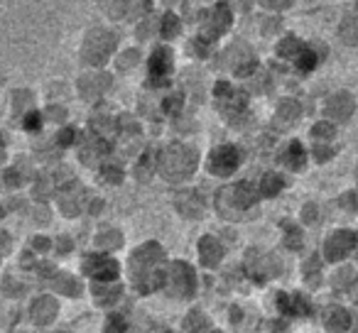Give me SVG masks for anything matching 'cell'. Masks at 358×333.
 Here are the masks:
<instances>
[{"label":"cell","instance_id":"obj_1","mask_svg":"<svg viewBox=\"0 0 358 333\" xmlns=\"http://www.w3.org/2000/svg\"><path fill=\"white\" fill-rule=\"evenodd\" d=\"M164 263V250L160 242L150 240L142 242L131 258V274L135 280V287L142 294H150L152 289H158L162 282V267Z\"/></svg>","mask_w":358,"mask_h":333},{"label":"cell","instance_id":"obj_2","mask_svg":"<svg viewBox=\"0 0 358 333\" xmlns=\"http://www.w3.org/2000/svg\"><path fill=\"white\" fill-rule=\"evenodd\" d=\"M196 164H199V152L185 142H172L158 152V172L172 184L187 182L196 172Z\"/></svg>","mask_w":358,"mask_h":333},{"label":"cell","instance_id":"obj_3","mask_svg":"<svg viewBox=\"0 0 358 333\" xmlns=\"http://www.w3.org/2000/svg\"><path fill=\"white\" fill-rule=\"evenodd\" d=\"M160 287L172 299H191L196 292L194 267L187 263H172L169 267H162V282H160Z\"/></svg>","mask_w":358,"mask_h":333},{"label":"cell","instance_id":"obj_4","mask_svg":"<svg viewBox=\"0 0 358 333\" xmlns=\"http://www.w3.org/2000/svg\"><path fill=\"white\" fill-rule=\"evenodd\" d=\"M216 103H218V113L228 120V123H243L245 118V93L236 91L231 84L218 81L216 84Z\"/></svg>","mask_w":358,"mask_h":333},{"label":"cell","instance_id":"obj_5","mask_svg":"<svg viewBox=\"0 0 358 333\" xmlns=\"http://www.w3.org/2000/svg\"><path fill=\"white\" fill-rule=\"evenodd\" d=\"M223 64L234 71L238 79H250V76L258 71V59H255L253 49L248 42H234L228 44L226 52H223Z\"/></svg>","mask_w":358,"mask_h":333},{"label":"cell","instance_id":"obj_6","mask_svg":"<svg viewBox=\"0 0 358 333\" xmlns=\"http://www.w3.org/2000/svg\"><path fill=\"white\" fill-rule=\"evenodd\" d=\"M115 49V35L109 30H91L84 42V59L93 66H101L109 61V57Z\"/></svg>","mask_w":358,"mask_h":333},{"label":"cell","instance_id":"obj_7","mask_svg":"<svg viewBox=\"0 0 358 333\" xmlns=\"http://www.w3.org/2000/svg\"><path fill=\"white\" fill-rule=\"evenodd\" d=\"M245 269H248V274L255 282H267L283 272V265H280V260H277L275 255L261 253V250H250V253L245 255Z\"/></svg>","mask_w":358,"mask_h":333},{"label":"cell","instance_id":"obj_8","mask_svg":"<svg viewBox=\"0 0 358 333\" xmlns=\"http://www.w3.org/2000/svg\"><path fill=\"white\" fill-rule=\"evenodd\" d=\"M228 27H231V8L218 3V6H214L211 10L201 12V35L199 37H204L207 42H214V39H218L223 32H226Z\"/></svg>","mask_w":358,"mask_h":333},{"label":"cell","instance_id":"obj_9","mask_svg":"<svg viewBox=\"0 0 358 333\" xmlns=\"http://www.w3.org/2000/svg\"><path fill=\"white\" fill-rule=\"evenodd\" d=\"M241 150L236 145H218L209 155V172L216 177H231L241 164Z\"/></svg>","mask_w":358,"mask_h":333},{"label":"cell","instance_id":"obj_10","mask_svg":"<svg viewBox=\"0 0 358 333\" xmlns=\"http://www.w3.org/2000/svg\"><path fill=\"white\" fill-rule=\"evenodd\" d=\"M356 247H358L356 233L337 231L324 242V258L329 260V263H341V260H346L348 255L356 250Z\"/></svg>","mask_w":358,"mask_h":333},{"label":"cell","instance_id":"obj_11","mask_svg":"<svg viewBox=\"0 0 358 333\" xmlns=\"http://www.w3.org/2000/svg\"><path fill=\"white\" fill-rule=\"evenodd\" d=\"M84 272L88 277H93L96 282L106 285V282H113L115 277L120 274V267L113 258H106V255H88L84 260Z\"/></svg>","mask_w":358,"mask_h":333},{"label":"cell","instance_id":"obj_12","mask_svg":"<svg viewBox=\"0 0 358 333\" xmlns=\"http://www.w3.org/2000/svg\"><path fill=\"white\" fill-rule=\"evenodd\" d=\"M174 209L185 218H201L207 211V204H204V196L196 189H179L174 193Z\"/></svg>","mask_w":358,"mask_h":333},{"label":"cell","instance_id":"obj_13","mask_svg":"<svg viewBox=\"0 0 358 333\" xmlns=\"http://www.w3.org/2000/svg\"><path fill=\"white\" fill-rule=\"evenodd\" d=\"M353 96L348 91H339V93H331L324 103V113L329 115L331 120H337V123H346L348 118L353 115Z\"/></svg>","mask_w":358,"mask_h":333},{"label":"cell","instance_id":"obj_14","mask_svg":"<svg viewBox=\"0 0 358 333\" xmlns=\"http://www.w3.org/2000/svg\"><path fill=\"white\" fill-rule=\"evenodd\" d=\"M147 69H150V81H164L174 69V57L169 47H155L147 59Z\"/></svg>","mask_w":358,"mask_h":333},{"label":"cell","instance_id":"obj_15","mask_svg":"<svg viewBox=\"0 0 358 333\" xmlns=\"http://www.w3.org/2000/svg\"><path fill=\"white\" fill-rule=\"evenodd\" d=\"M216 209H218V213H221L223 218H228V220H241V218L248 216L238 204H236L234 189L231 187H221L216 191Z\"/></svg>","mask_w":358,"mask_h":333},{"label":"cell","instance_id":"obj_16","mask_svg":"<svg viewBox=\"0 0 358 333\" xmlns=\"http://www.w3.org/2000/svg\"><path fill=\"white\" fill-rule=\"evenodd\" d=\"M299 118H302V106L294 98H285V101L277 103L275 118L272 120H275L277 128H292Z\"/></svg>","mask_w":358,"mask_h":333},{"label":"cell","instance_id":"obj_17","mask_svg":"<svg viewBox=\"0 0 358 333\" xmlns=\"http://www.w3.org/2000/svg\"><path fill=\"white\" fill-rule=\"evenodd\" d=\"M199 260L204 267H216L223 260V245L214 236H204L199 240Z\"/></svg>","mask_w":358,"mask_h":333},{"label":"cell","instance_id":"obj_18","mask_svg":"<svg viewBox=\"0 0 358 333\" xmlns=\"http://www.w3.org/2000/svg\"><path fill=\"white\" fill-rule=\"evenodd\" d=\"M234 199H236V204L241 206V209L248 213L250 209H253L255 204H258V199H261V193H258V187L255 184H250V182H238V184H234Z\"/></svg>","mask_w":358,"mask_h":333},{"label":"cell","instance_id":"obj_19","mask_svg":"<svg viewBox=\"0 0 358 333\" xmlns=\"http://www.w3.org/2000/svg\"><path fill=\"white\" fill-rule=\"evenodd\" d=\"M324 323L329 331L334 333H348V326H351V314L341 307H329L324 312Z\"/></svg>","mask_w":358,"mask_h":333},{"label":"cell","instance_id":"obj_20","mask_svg":"<svg viewBox=\"0 0 358 333\" xmlns=\"http://www.w3.org/2000/svg\"><path fill=\"white\" fill-rule=\"evenodd\" d=\"M280 160H283V164L288 166V169H292V172H302L304 164H307V152H304L302 142H290L288 150L280 155Z\"/></svg>","mask_w":358,"mask_h":333},{"label":"cell","instance_id":"obj_21","mask_svg":"<svg viewBox=\"0 0 358 333\" xmlns=\"http://www.w3.org/2000/svg\"><path fill=\"white\" fill-rule=\"evenodd\" d=\"M283 187H285V182L280 174L267 172V174H263V179L258 182V193L265 196V199H272V196H277V193L283 191Z\"/></svg>","mask_w":358,"mask_h":333},{"label":"cell","instance_id":"obj_22","mask_svg":"<svg viewBox=\"0 0 358 333\" xmlns=\"http://www.w3.org/2000/svg\"><path fill=\"white\" fill-rule=\"evenodd\" d=\"M152 169H158V152L145 150V155H142L140 160H138V166H135V179H138V182H150Z\"/></svg>","mask_w":358,"mask_h":333},{"label":"cell","instance_id":"obj_23","mask_svg":"<svg viewBox=\"0 0 358 333\" xmlns=\"http://www.w3.org/2000/svg\"><path fill=\"white\" fill-rule=\"evenodd\" d=\"M339 37H341V42H346V44H358V17L356 15L343 17L341 25H339Z\"/></svg>","mask_w":358,"mask_h":333},{"label":"cell","instance_id":"obj_24","mask_svg":"<svg viewBox=\"0 0 358 333\" xmlns=\"http://www.w3.org/2000/svg\"><path fill=\"white\" fill-rule=\"evenodd\" d=\"M182 326H185L187 333H204L209 326V316L204 312H199V309H194V312L187 314V318H185Z\"/></svg>","mask_w":358,"mask_h":333},{"label":"cell","instance_id":"obj_25","mask_svg":"<svg viewBox=\"0 0 358 333\" xmlns=\"http://www.w3.org/2000/svg\"><path fill=\"white\" fill-rule=\"evenodd\" d=\"M179 30H182V20L174 12H164L162 20H160V35L164 39H174L179 35Z\"/></svg>","mask_w":358,"mask_h":333},{"label":"cell","instance_id":"obj_26","mask_svg":"<svg viewBox=\"0 0 358 333\" xmlns=\"http://www.w3.org/2000/svg\"><path fill=\"white\" fill-rule=\"evenodd\" d=\"M283 233H285V247H290V250H299V247H302V242H304L302 228L294 226L292 220H285Z\"/></svg>","mask_w":358,"mask_h":333},{"label":"cell","instance_id":"obj_27","mask_svg":"<svg viewBox=\"0 0 358 333\" xmlns=\"http://www.w3.org/2000/svg\"><path fill=\"white\" fill-rule=\"evenodd\" d=\"M86 86H88V91H84V96L96 98V96H101V93H104L106 88L111 86V76L109 74H101V76H96V79L82 81V88H86Z\"/></svg>","mask_w":358,"mask_h":333},{"label":"cell","instance_id":"obj_28","mask_svg":"<svg viewBox=\"0 0 358 333\" xmlns=\"http://www.w3.org/2000/svg\"><path fill=\"white\" fill-rule=\"evenodd\" d=\"M294 64H297V71H299V74H310V71L314 69L317 64H319V57H317L314 49H312V47H304L302 52L297 54V59H294Z\"/></svg>","mask_w":358,"mask_h":333},{"label":"cell","instance_id":"obj_29","mask_svg":"<svg viewBox=\"0 0 358 333\" xmlns=\"http://www.w3.org/2000/svg\"><path fill=\"white\" fill-rule=\"evenodd\" d=\"M302 277L304 282L310 287H317L321 282V267H319V255H312L310 260H307V265H304L302 269Z\"/></svg>","mask_w":358,"mask_h":333},{"label":"cell","instance_id":"obj_30","mask_svg":"<svg viewBox=\"0 0 358 333\" xmlns=\"http://www.w3.org/2000/svg\"><path fill=\"white\" fill-rule=\"evenodd\" d=\"M304 49V44L297 37H285L283 42L277 44V57L283 59H297V54Z\"/></svg>","mask_w":358,"mask_h":333},{"label":"cell","instance_id":"obj_31","mask_svg":"<svg viewBox=\"0 0 358 333\" xmlns=\"http://www.w3.org/2000/svg\"><path fill=\"white\" fill-rule=\"evenodd\" d=\"M93 294H96V299L101 301V304L111 307V304H115V301H118L120 287H115V285H96V287H93Z\"/></svg>","mask_w":358,"mask_h":333},{"label":"cell","instance_id":"obj_32","mask_svg":"<svg viewBox=\"0 0 358 333\" xmlns=\"http://www.w3.org/2000/svg\"><path fill=\"white\" fill-rule=\"evenodd\" d=\"M290 314H294V316H310L312 314V304L310 299L304 294H292L290 296Z\"/></svg>","mask_w":358,"mask_h":333},{"label":"cell","instance_id":"obj_33","mask_svg":"<svg viewBox=\"0 0 358 333\" xmlns=\"http://www.w3.org/2000/svg\"><path fill=\"white\" fill-rule=\"evenodd\" d=\"M123 245V236L118 231H106L98 236V247H106V250H118Z\"/></svg>","mask_w":358,"mask_h":333},{"label":"cell","instance_id":"obj_34","mask_svg":"<svg viewBox=\"0 0 358 333\" xmlns=\"http://www.w3.org/2000/svg\"><path fill=\"white\" fill-rule=\"evenodd\" d=\"M155 32H160V22L155 20V17L147 15L145 20L138 25V37H140V39H150Z\"/></svg>","mask_w":358,"mask_h":333},{"label":"cell","instance_id":"obj_35","mask_svg":"<svg viewBox=\"0 0 358 333\" xmlns=\"http://www.w3.org/2000/svg\"><path fill=\"white\" fill-rule=\"evenodd\" d=\"M312 135H314V140L317 142H326V140H331L334 135H337V128L331 123H317L314 128H312Z\"/></svg>","mask_w":358,"mask_h":333},{"label":"cell","instance_id":"obj_36","mask_svg":"<svg viewBox=\"0 0 358 333\" xmlns=\"http://www.w3.org/2000/svg\"><path fill=\"white\" fill-rule=\"evenodd\" d=\"M120 179H123V169H120L118 164H106L104 169H101V182L120 184Z\"/></svg>","mask_w":358,"mask_h":333},{"label":"cell","instance_id":"obj_37","mask_svg":"<svg viewBox=\"0 0 358 333\" xmlns=\"http://www.w3.org/2000/svg\"><path fill=\"white\" fill-rule=\"evenodd\" d=\"M312 155H314V160L321 164V162H329L331 157L337 155V150H334V147H329L326 142H317V145L312 147Z\"/></svg>","mask_w":358,"mask_h":333},{"label":"cell","instance_id":"obj_38","mask_svg":"<svg viewBox=\"0 0 358 333\" xmlns=\"http://www.w3.org/2000/svg\"><path fill=\"white\" fill-rule=\"evenodd\" d=\"M138 61H140V52H138V49H128V52H125L123 57L118 59V66L120 69H125V71H131Z\"/></svg>","mask_w":358,"mask_h":333},{"label":"cell","instance_id":"obj_39","mask_svg":"<svg viewBox=\"0 0 358 333\" xmlns=\"http://www.w3.org/2000/svg\"><path fill=\"white\" fill-rule=\"evenodd\" d=\"M55 312H57V307H55V301H47V299H42L37 304V318L39 321H49V318L55 316Z\"/></svg>","mask_w":358,"mask_h":333},{"label":"cell","instance_id":"obj_40","mask_svg":"<svg viewBox=\"0 0 358 333\" xmlns=\"http://www.w3.org/2000/svg\"><path fill=\"white\" fill-rule=\"evenodd\" d=\"M189 47H191V54H194V57L204 59V57H209V47H211V42H207L204 37H196Z\"/></svg>","mask_w":358,"mask_h":333},{"label":"cell","instance_id":"obj_41","mask_svg":"<svg viewBox=\"0 0 358 333\" xmlns=\"http://www.w3.org/2000/svg\"><path fill=\"white\" fill-rule=\"evenodd\" d=\"M106 333H128V323L123 316H111L106 321Z\"/></svg>","mask_w":358,"mask_h":333},{"label":"cell","instance_id":"obj_42","mask_svg":"<svg viewBox=\"0 0 358 333\" xmlns=\"http://www.w3.org/2000/svg\"><path fill=\"white\" fill-rule=\"evenodd\" d=\"M348 280H351V269L348 267L339 269V272L334 274V287H337V289H343V287L348 285Z\"/></svg>","mask_w":358,"mask_h":333},{"label":"cell","instance_id":"obj_43","mask_svg":"<svg viewBox=\"0 0 358 333\" xmlns=\"http://www.w3.org/2000/svg\"><path fill=\"white\" fill-rule=\"evenodd\" d=\"M319 218V209H317L314 204H307L302 209V220L304 223H314V220Z\"/></svg>","mask_w":358,"mask_h":333},{"label":"cell","instance_id":"obj_44","mask_svg":"<svg viewBox=\"0 0 358 333\" xmlns=\"http://www.w3.org/2000/svg\"><path fill=\"white\" fill-rule=\"evenodd\" d=\"M59 289L66 292V294H79V287L71 277H59Z\"/></svg>","mask_w":358,"mask_h":333},{"label":"cell","instance_id":"obj_45","mask_svg":"<svg viewBox=\"0 0 358 333\" xmlns=\"http://www.w3.org/2000/svg\"><path fill=\"white\" fill-rule=\"evenodd\" d=\"M261 71V69H258ZM258 71H255L253 76H250V81H253V86L250 88H258V91H267V86H270V84H267V79H265V74H258Z\"/></svg>","mask_w":358,"mask_h":333},{"label":"cell","instance_id":"obj_46","mask_svg":"<svg viewBox=\"0 0 358 333\" xmlns=\"http://www.w3.org/2000/svg\"><path fill=\"white\" fill-rule=\"evenodd\" d=\"M277 309L290 314V294H277Z\"/></svg>","mask_w":358,"mask_h":333},{"label":"cell","instance_id":"obj_47","mask_svg":"<svg viewBox=\"0 0 358 333\" xmlns=\"http://www.w3.org/2000/svg\"><path fill=\"white\" fill-rule=\"evenodd\" d=\"M25 128H28V130H37L39 128V115L37 113L30 115V118L25 120Z\"/></svg>","mask_w":358,"mask_h":333},{"label":"cell","instance_id":"obj_48","mask_svg":"<svg viewBox=\"0 0 358 333\" xmlns=\"http://www.w3.org/2000/svg\"><path fill=\"white\" fill-rule=\"evenodd\" d=\"M265 6L272 8V10H285V8H290L292 3H290V0H283V3H280V0H275V3H265Z\"/></svg>","mask_w":358,"mask_h":333},{"label":"cell","instance_id":"obj_49","mask_svg":"<svg viewBox=\"0 0 358 333\" xmlns=\"http://www.w3.org/2000/svg\"><path fill=\"white\" fill-rule=\"evenodd\" d=\"M71 137H74V130H71V128H66L64 133H62V137H59V140H62V142H71Z\"/></svg>","mask_w":358,"mask_h":333},{"label":"cell","instance_id":"obj_50","mask_svg":"<svg viewBox=\"0 0 358 333\" xmlns=\"http://www.w3.org/2000/svg\"><path fill=\"white\" fill-rule=\"evenodd\" d=\"M356 301H358V292H356Z\"/></svg>","mask_w":358,"mask_h":333},{"label":"cell","instance_id":"obj_51","mask_svg":"<svg viewBox=\"0 0 358 333\" xmlns=\"http://www.w3.org/2000/svg\"><path fill=\"white\" fill-rule=\"evenodd\" d=\"M164 333H172V331H164Z\"/></svg>","mask_w":358,"mask_h":333},{"label":"cell","instance_id":"obj_52","mask_svg":"<svg viewBox=\"0 0 358 333\" xmlns=\"http://www.w3.org/2000/svg\"><path fill=\"white\" fill-rule=\"evenodd\" d=\"M356 333H358V331H356Z\"/></svg>","mask_w":358,"mask_h":333}]
</instances>
